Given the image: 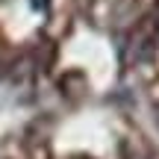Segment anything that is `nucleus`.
Listing matches in <instances>:
<instances>
[{
  "mask_svg": "<svg viewBox=\"0 0 159 159\" xmlns=\"http://www.w3.org/2000/svg\"><path fill=\"white\" fill-rule=\"evenodd\" d=\"M156 124H159V112H156Z\"/></svg>",
  "mask_w": 159,
  "mask_h": 159,
  "instance_id": "nucleus-1",
  "label": "nucleus"
}]
</instances>
